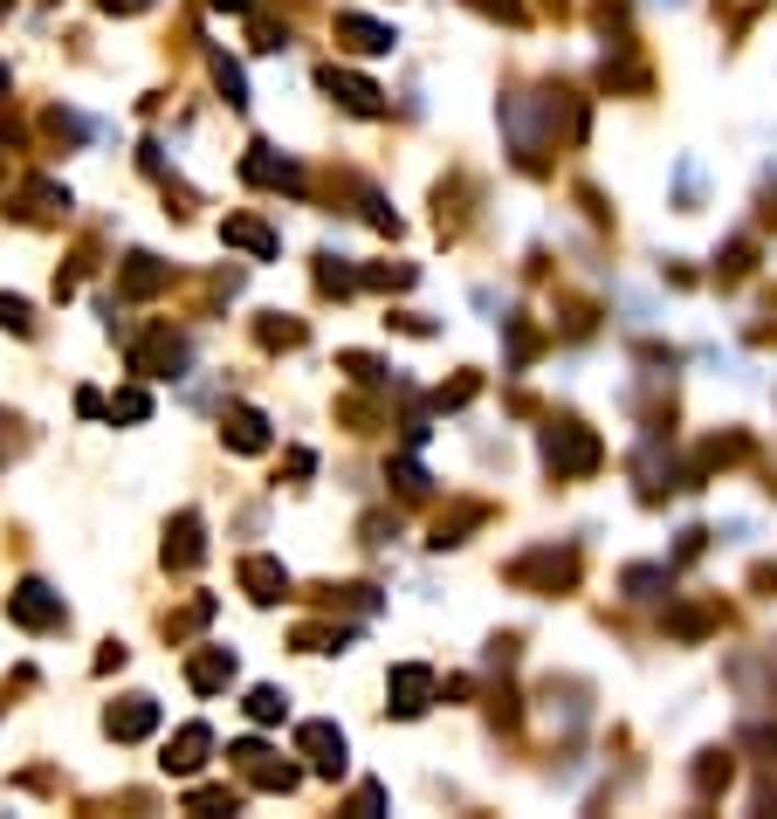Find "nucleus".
I'll return each instance as SVG.
<instances>
[{"mask_svg": "<svg viewBox=\"0 0 777 819\" xmlns=\"http://www.w3.org/2000/svg\"><path fill=\"white\" fill-rule=\"evenodd\" d=\"M654 585H667V572H654V565H640V572H627V593H654Z\"/></svg>", "mask_w": 777, "mask_h": 819, "instance_id": "obj_22", "label": "nucleus"}, {"mask_svg": "<svg viewBox=\"0 0 777 819\" xmlns=\"http://www.w3.org/2000/svg\"><path fill=\"white\" fill-rule=\"evenodd\" d=\"M399 490H406V496H420V490H427V475H420V462H399Z\"/></svg>", "mask_w": 777, "mask_h": 819, "instance_id": "obj_23", "label": "nucleus"}, {"mask_svg": "<svg viewBox=\"0 0 777 819\" xmlns=\"http://www.w3.org/2000/svg\"><path fill=\"white\" fill-rule=\"evenodd\" d=\"M200 517H193V509H187V517H179L172 524V537H166V565H179V572H187V565H200Z\"/></svg>", "mask_w": 777, "mask_h": 819, "instance_id": "obj_16", "label": "nucleus"}, {"mask_svg": "<svg viewBox=\"0 0 777 819\" xmlns=\"http://www.w3.org/2000/svg\"><path fill=\"white\" fill-rule=\"evenodd\" d=\"M8 613H14V620L21 627H63V593H56V585H42V579H29V585H14V593H8Z\"/></svg>", "mask_w": 777, "mask_h": 819, "instance_id": "obj_2", "label": "nucleus"}, {"mask_svg": "<svg viewBox=\"0 0 777 819\" xmlns=\"http://www.w3.org/2000/svg\"><path fill=\"white\" fill-rule=\"evenodd\" d=\"M159 283H166V269L151 262V255H132V262H124V283H117V290H124V296H151Z\"/></svg>", "mask_w": 777, "mask_h": 819, "instance_id": "obj_17", "label": "nucleus"}, {"mask_svg": "<svg viewBox=\"0 0 777 819\" xmlns=\"http://www.w3.org/2000/svg\"><path fill=\"white\" fill-rule=\"evenodd\" d=\"M206 751H214V730L206 723H187L172 737V751H166V772H179V778H193L200 764H206Z\"/></svg>", "mask_w": 777, "mask_h": 819, "instance_id": "obj_10", "label": "nucleus"}, {"mask_svg": "<svg viewBox=\"0 0 777 819\" xmlns=\"http://www.w3.org/2000/svg\"><path fill=\"white\" fill-rule=\"evenodd\" d=\"M214 8H227V14H248V8H255V0H214Z\"/></svg>", "mask_w": 777, "mask_h": 819, "instance_id": "obj_24", "label": "nucleus"}, {"mask_svg": "<svg viewBox=\"0 0 777 819\" xmlns=\"http://www.w3.org/2000/svg\"><path fill=\"white\" fill-rule=\"evenodd\" d=\"M145 414H151V400H145L138 386H124V393L111 400V420H145Z\"/></svg>", "mask_w": 777, "mask_h": 819, "instance_id": "obj_21", "label": "nucleus"}, {"mask_svg": "<svg viewBox=\"0 0 777 819\" xmlns=\"http://www.w3.org/2000/svg\"><path fill=\"white\" fill-rule=\"evenodd\" d=\"M214 83H221V97H227V104H235V111L248 104V83H241V69H235V63H227V56H221V48H214Z\"/></svg>", "mask_w": 777, "mask_h": 819, "instance_id": "obj_18", "label": "nucleus"}, {"mask_svg": "<svg viewBox=\"0 0 777 819\" xmlns=\"http://www.w3.org/2000/svg\"><path fill=\"white\" fill-rule=\"evenodd\" d=\"M338 42L345 48H358V56H385L399 35L385 29V21H365V14H338Z\"/></svg>", "mask_w": 777, "mask_h": 819, "instance_id": "obj_11", "label": "nucleus"}, {"mask_svg": "<svg viewBox=\"0 0 777 819\" xmlns=\"http://www.w3.org/2000/svg\"><path fill=\"white\" fill-rule=\"evenodd\" d=\"M241 179H248V187H290V193H303V166L282 159L275 145H255L248 159H241Z\"/></svg>", "mask_w": 777, "mask_h": 819, "instance_id": "obj_5", "label": "nucleus"}, {"mask_svg": "<svg viewBox=\"0 0 777 819\" xmlns=\"http://www.w3.org/2000/svg\"><path fill=\"white\" fill-rule=\"evenodd\" d=\"M0 90H8V63H0Z\"/></svg>", "mask_w": 777, "mask_h": 819, "instance_id": "obj_25", "label": "nucleus"}, {"mask_svg": "<svg viewBox=\"0 0 777 819\" xmlns=\"http://www.w3.org/2000/svg\"><path fill=\"white\" fill-rule=\"evenodd\" d=\"M132 366L151 372V379H179L187 372V338H179V330H151L145 345H132Z\"/></svg>", "mask_w": 777, "mask_h": 819, "instance_id": "obj_4", "label": "nucleus"}, {"mask_svg": "<svg viewBox=\"0 0 777 819\" xmlns=\"http://www.w3.org/2000/svg\"><path fill=\"white\" fill-rule=\"evenodd\" d=\"M543 462H551L558 475H585L592 462H599V441H592L585 427H572V420H564V427H543Z\"/></svg>", "mask_w": 777, "mask_h": 819, "instance_id": "obj_1", "label": "nucleus"}, {"mask_svg": "<svg viewBox=\"0 0 777 819\" xmlns=\"http://www.w3.org/2000/svg\"><path fill=\"white\" fill-rule=\"evenodd\" d=\"M0 330H14V338H29V330H35V317H29V303H21V296H0Z\"/></svg>", "mask_w": 777, "mask_h": 819, "instance_id": "obj_20", "label": "nucleus"}, {"mask_svg": "<svg viewBox=\"0 0 777 819\" xmlns=\"http://www.w3.org/2000/svg\"><path fill=\"white\" fill-rule=\"evenodd\" d=\"M296 744H303V758L317 764L324 778H345L351 744H345V730H338V723H303V730H296Z\"/></svg>", "mask_w": 777, "mask_h": 819, "instance_id": "obj_3", "label": "nucleus"}, {"mask_svg": "<svg viewBox=\"0 0 777 819\" xmlns=\"http://www.w3.org/2000/svg\"><path fill=\"white\" fill-rule=\"evenodd\" d=\"M427 696H433V675H427V669H413V661H406V669H393V709H399V716H420Z\"/></svg>", "mask_w": 777, "mask_h": 819, "instance_id": "obj_14", "label": "nucleus"}, {"mask_svg": "<svg viewBox=\"0 0 777 819\" xmlns=\"http://www.w3.org/2000/svg\"><path fill=\"white\" fill-rule=\"evenodd\" d=\"M221 242H227V248H248L255 262H269V255H275V235H269L262 221H241V214H235V221H221Z\"/></svg>", "mask_w": 777, "mask_h": 819, "instance_id": "obj_15", "label": "nucleus"}, {"mask_svg": "<svg viewBox=\"0 0 777 819\" xmlns=\"http://www.w3.org/2000/svg\"><path fill=\"white\" fill-rule=\"evenodd\" d=\"M187 682L200 688V696H214V688H227V682H235V654H227V648H206V654H193V661H187Z\"/></svg>", "mask_w": 777, "mask_h": 819, "instance_id": "obj_13", "label": "nucleus"}, {"mask_svg": "<svg viewBox=\"0 0 777 819\" xmlns=\"http://www.w3.org/2000/svg\"><path fill=\"white\" fill-rule=\"evenodd\" d=\"M103 730H111L117 744H138V737H151V730H159V703H151V696H132L124 709H111V716H103Z\"/></svg>", "mask_w": 777, "mask_h": 819, "instance_id": "obj_7", "label": "nucleus"}, {"mask_svg": "<svg viewBox=\"0 0 777 819\" xmlns=\"http://www.w3.org/2000/svg\"><path fill=\"white\" fill-rule=\"evenodd\" d=\"M221 434H227V448H241V455H262L269 448V420L255 414V406H227Z\"/></svg>", "mask_w": 777, "mask_h": 819, "instance_id": "obj_12", "label": "nucleus"}, {"mask_svg": "<svg viewBox=\"0 0 777 819\" xmlns=\"http://www.w3.org/2000/svg\"><path fill=\"white\" fill-rule=\"evenodd\" d=\"M235 764H241V772L262 785V792H290V785H296V764H275L262 744H255V737H248V744H235Z\"/></svg>", "mask_w": 777, "mask_h": 819, "instance_id": "obj_6", "label": "nucleus"}, {"mask_svg": "<svg viewBox=\"0 0 777 819\" xmlns=\"http://www.w3.org/2000/svg\"><path fill=\"white\" fill-rule=\"evenodd\" d=\"M324 90L338 97L345 111H358V117H379V111H385V97L365 83V76H351V69H324Z\"/></svg>", "mask_w": 777, "mask_h": 819, "instance_id": "obj_8", "label": "nucleus"}, {"mask_svg": "<svg viewBox=\"0 0 777 819\" xmlns=\"http://www.w3.org/2000/svg\"><path fill=\"white\" fill-rule=\"evenodd\" d=\"M241 585H248V599L275 606L282 593H290V572H282L275 558H262V551H255V558H241Z\"/></svg>", "mask_w": 777, "mask_h": 819, "instance_id": "obj_9", "label": "nucleus"}, {"mask_svg": "<svg viewBox=\"0 0 777 819\" xmlns=\"http://www.w3.org/2000/svg\"><path fill=\"white\" fill-rule=\"evenodd\" d=\"M248 716L255 723H282V688H248Z\"/></svg>", "mask_w": 777, "mask_h": 819, "instance_id": "obj_19", "label": "nucleus"}]
</instances>
